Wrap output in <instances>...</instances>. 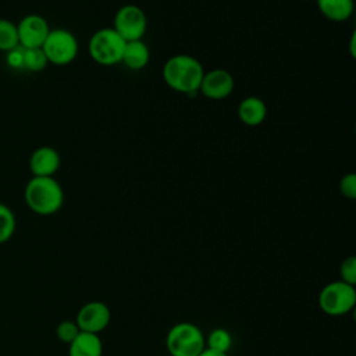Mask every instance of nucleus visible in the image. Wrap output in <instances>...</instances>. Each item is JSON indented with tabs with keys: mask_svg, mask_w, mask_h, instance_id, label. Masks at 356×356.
I'll use <instances>...</instances> for the list:
<instances>
[{
	"mask_svg": "<svg viewBox=\"0 0 356 356\" xmlns=\"http://www.w3.org/2000/svg\"><path fill=\"white\" fill-rule=\"evenodd\" d=\"M163 79L168 88L185 95H195L202 83L204 68L189 54H175L163 65Z\"/></svg>",
	"mask_w": 356,
	"mask_h": 356,
	"instance_id": "obj_1",
	"label": "nucleus"
},
{
	"mask_svg": "<svg viewBox=\"0 0 356 356\" xmlns=\"http://www.w3.org/2000/svg\"><path fill=\"white\" fill-rule=\"evenodd\" d=\"M24 200L39 216L56 214L64 203V191L54 177H32L24 189Z\"/></svg>",
	"mask_w": 356,
	"mask_h": 356,
	"instance_id": "obj_2",
	"label": "nucleus"
},
{
	"mask_svg": "<svg viewBox=\"0 0 356 356\" xmlns=\"http://www.w3.org/2000/svg\"><path fill=\"white\" fill-rule=\"evenodd\" d=\"M165 348L171 356H199L206 348V337L196 324L181 321L168 330Z\"/></svg>",
	"mask_w": 356,
	"mask_h": 356,
	"instance_id": "obj_3",
	"label": "nucleus"
},
{
	"mask_svg": "<svg viewBox=\"0 0 356 356\" xmlns=\"http://www.w3.org/2000/svg\"><path fill=\"white\" fill-rule=\"evenodd\" d=\"M320 310L331 317H341L350 313L356 306V288L341 280L328 282L318 293Z\"/></svg>",
	"mask_w": 356,
	"mask_h": 356,
	"instance_id": "obj_4",
	"label": "nucleus"
},
{
	"mask_svg": "<svg viewBox=\"0 0 356 356\" xmlns=\"http://www.w3.org/2000/svg\"><path fill=\"white\" fill-rule=\"evenodd\" d=\"M125 43L113 28H102L90 36L88 49L95 63L108 67L121 63Z\"/></svg>",
	"mask_w": 356,
	"mask_h": 356,
	"instance_id": "obj_5",
	"label": "nucleus"
},
{
	"mask_svg": "<svg viewBox=\"0 0 356 356\" xmlns=\"http://www.w3.org/2000/svg\"><path fill=\"white\" fill-rule=\"evenodd\" d=\"M42 50L50 64L67 65L72 63L78 54V40L75 35L65 28L50 29Z\"/></svg>",
	"mask_w": 356,
	"mask_h": 356,
	"instance_id": "obj_6",
	"label": "nucleus"
},
{
	"mask_svg": "<svg viewBox=\"0 0 356 356\" xmlns=\"http://www.w3.org/2000/svg\"><path fill=\"white\" fill-rule=\"evenodd\" d=\"M113 29L125 40H139L147 29V18L145 11L135 4L120 7L114 15Z\"/></svg>",
	"mask_w": 356,
	"mask_h": 356,
	"instance_id": "obj_7",
	"label": "nucleus"
},
{
	"mask_svg": "<svg viewBox=\"0 0 356 356\" xmlns=\"http://www.w3.org/2000/svg\"><path fill=\"white\" fill-rule=\"evenodd\" d=\"M111 321L110 307L100 300H90L85 303L76 313L75 323L79 331L100 334Z\"/></svg>",
	"mask_w": 356,
	"mask_h": 356,
	"instance_id": "obj_8",
	"label": "nucleus"
},
{
	"mask_svg": "<svg viewBox=\"0 0 356 356\" xmlns=\"http://www.w3.org/2000/svg\"><path fill=\"white\" fill-rule=\"evenodd\" d=\"M18 42L24 49L42 47L46 40L50 26L47 21L39 14H28L17 24Z\"/></svg>",
	"mask_w": 356,
	"mask_h": 356,
	"instance_id": "obj_9",
	"label": "nucleus"
},
{
	"mask_svg": "<svg viewBox=\"0 0 356 356\" xmlns=\"http://www.w3.org/2000/svg\"><path fill=\"white\" fill-rule=\"evenodd\" d=\"M235 88L234 76L222 68H214L211 71H204L199 90L202 95L211 100L227 99Z\"/></svg>",
	"mask_w": 356,
	"mask_h": 356,
	"instance_id": "obj_10",
	"label": "nucleus"
},
{
	"mask_svg": "<svg viewBox=\"0 0 356 356\" xmlns=\"http://www.w3.org/2000/svg\"><path fill=\"white\" fill-rule=\"evenodd\" d=\"M60 164L61 157L51 146H40L35 149L29 157V170L32 177H54Z\"/></svg>",
	"mask_w": 356,
	"mask_h": 356,
	"instance_id": "obj_11",
	"label": "nucleus"
},
{
	"mask_svg": "<svg viewBox=\"0 0 356 356\" xmlns=\"http://www.w3.org/2000/svg\"><path fill=\"white\" fill-rule=\"evenodd\" d=\"M238 117L245 125L257 127L267 117V106L260 97L248 96L238 106Z\"/></svg>",
	"mask_w": 356,
	"mask_h": 356,
	"instance_id": "obj_12",
	"label": "nucleus"
},
{
	"mask_svg": "<svg viewBox=\"0 0 356 356\" xmlns=\"http://www.w3.org/2000/svg\"><path fill=\"white\" fill-rule=\"evenodd\" d=\"M68 356H103V342L99 334L79 331L68 343Z\"/></svg>",
	"mask_w": 356,
	"mask_h": 356,
	"instance_id": "obj_13",
	"label": "nucleus"
},
{
	"mask_svg": "<svg viewBox=\"0 0 356 356\" xmlns=\"http://www.w3.org/2000/svg\"><path fill=\"white\" fill-rule=\"evenodd\" d=\"M149 60H150V50L142 39L131 40L125 43L121 61L129 70H135V71L142 70L149 64Z\"/></svg>",
	"mask_w": 356,
	"mask_h": 356,
	"instance_id": "obj_14",
	"label": "nucleus"
},
{
	"mask_svg": "<svg viewBox=\"0 0 356 356\" xmlns=\"http://www.w3.org/2000/svg\"><path fill=\"white\" fill-rule=\"evenodd\" d=\"M320 13L332 22H343L355 8L353 0H316Z\"/></svg>",
	"mask_w": 356,
	"mask_h": 356,
	"instance_id": "obj_15",
	"label": "nucleus"
},
{
	"mask_svg": "<svg viewBox=\"0 0 356 356\" xmlns=\"http://www.w3.org/2000/svg\"><path fill=\"white\" fill-rule=\"evenodd\" d=\"M232 345V337L229 331L225 328H214L210 331V334L206 337V348L221 352V353H228Z\"/></svg>",
	"mask_w": 356,
	"mask_h": 356,
	"instance_id": "obj_16",
	"label": "nucleus"
},
{
	"mask_svg": "<svg viewBox=\"0 0 356 356\" xmlns=\"http://www.w3.org/2000/svg\"><path fill=\"white\" fill-rule=\"evenodd\" d=\"M18 44L17 25L8 19L0 18V51L7 53Z\"/></svg>",
	"mask_w": 356,
	"mask_h": 356,
	"instance_id": "obj_17",
	"label": "nucleus"
},
{
	"mask_svg": "<svg viewBox=\"0 0 356 356\" xmlns=\"http://www.w3.org/2000/svg\"><path fill=\"white\" fill-rule=\"evenodd\" d=\"M15 228L17 220L13 210L7 204L0 203V245L11 239Z\"/></svg>",
	"mask_w": 356,
	"mask_h": 356,
	"instance_id": "obj_18",
	"label": "nucleus"
},
{
	"mask_svg": "<svg viewBox=\"0 0 356 356\" xmlns=\"http://www.w3.org/2000/svg\"><path fill=\"white\" fill-rule=\"evenodd\" d=\"M49 64L44 51L42 47H33V49H25L24 53V68L38 72L42 71Z\"/></svg>",
	"mask_w": 356,
	"mask_h": 356,
	"instance_id": "obj_19",
	"label": "nucleus"
},
{
	"mask_svg": "<svg viewBox=\"0 0 356 356\" xmlns=\"http://www.w3.org/2000/svg\"><path fill=\"white\" fill-rule=\"evenodd\" d=\"M78 334H79V328L76 323L72 320H64L58 323V325L56 327V337L67 345L71 343Z\"/></svg>",
	"mask_w": 356,
	"mask_h": 356,
	"instance_id": "obj_20",
	"label": "nucleus"
},
{
	"mask_svg": "<svg viewBox=\"0 0 356 356\" xmlns=\"http://www.w3.org/2000/svg\"><path fill=\"white\" fill-rule=\"evenodd\" d=\"M339 280L350 284V285H356V257L355 256H348L346 259L342 260L341 266H339Z\"/></svg>",
	"mask_w": 356,
	"mask_h": 356,
	"instance_id": "obj_21",
	"label": "nucleus"
},
{
	"mask_svg": "<svg viewBox=\"0 0 356 356\" xmlns=\"http://www.w3.org/2000/svg\"><path fill=\"white\" fill-rule=\"evenodd\" d=\"M339 192L346 199H350V200L356 199V175L353 172H349L341 178Z\"/></svg>",
	"mask_w": 356,
	"mask_h": 356,
	"instance_id": "obj_22",
	"label": "nucleus"
},
{
	"mask_svg": "<svg viewBox=\"0 0 356 356\" xmlns=\"http://www.w3.org/2000/svg\"><path fill=\"white\" fill-rule=\"evenodd\" d=\"M24 53H25V49L19 44L15 46L14 49L8 50L6 53V61H7L8 67H11L14 70L24 68Z\"/></svg>",
	"mask_w": 356,
	"mask_h": 356,
	"instance_id": "obj_23",
	"label": "nucleus"
},
{
	"mask_svg": "<svg viewBox=\"0 0 356 356\" xmlns=\"http://www.w3.org/2000/svg\"><path fill=\"white\" fill-rule=\"evenodd\" d=\"M199 356H228V355H227V353H221V352H216V350H211V349L204 348V349H203V352H202Z\"/></svg>",
	"mask_w": 356,
	"mask_h": 356,
	"instance_id": "obj_24",
	"label": "nucleus"
},
{
	"mask_svg": "<svg viewBox=\"0 0 356 356\" xmlns=\"http://www.w3.org/2000/svg\"><path fill=\"white\" fill-rule=\"evenodd\" d=\"M355 40H356V32H353L352 36H350V53H352L353 57L356 56V53H355Z\"/></svg>",
	"mask_w": 356,
	"mask_h": 356,
	"instance_id": "obj_25",
	"label": "nucleus"
}]
</instances>
